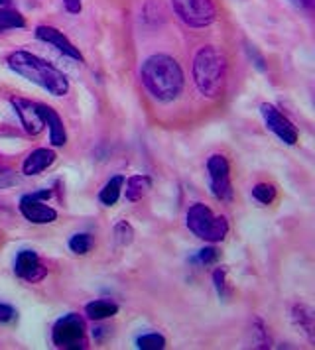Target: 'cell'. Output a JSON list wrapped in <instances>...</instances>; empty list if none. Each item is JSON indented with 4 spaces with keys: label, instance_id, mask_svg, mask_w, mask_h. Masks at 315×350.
<instances>
[{
    "label": "cell",
    "instance_id": "1",
    "mask_svg": "<svg viewBox=\"0 0 315 350\" xmlns=\"http://www.w3.org/2000/svg\"><path fill=\"white\" fill-rule=\"evenodd\" d=\"M142 83L146 89L162 103L175 100L184 89V71L170 55H152L148 57L140 71Z\"/></svg>",
    "mask_w": 315,
    "mask_h": 350
},
{
    "label": "cell",
    "instance_id": "2",
    "mask_svg": "<svg viewBox=\"0 0 315 350\" xmlns=\"http://www.w3.org/2000/svg\"><path fill=\"white\" fill-rule=\"evenodd\" d=\"M8 67L20 77L40 85L42 89H46L47 93H51L53 96L67 95V91H69V81L62 71L30 51H14L8 57Z\"/></svg>",
    "mask_w": 315,
    "mask_h": 350
},
{
    "label": "cell",
    "instance_id": "3",
    "mask_svg": "<svg viewBox=\"0 0 315 350\" xmlns=\"http://www.w3.org/2000/svg\"><path fill=\"white\" fill-rule=\"evenodd\" d=\"M193 79L205 96H219L227 81V59L219 49L205 46L193 62Z\"/></svg>",
    "mask_w": 315,
    "mask_h": 350
},
{
    "label": "cell",
    "instance_id": "4",
    "mask_svg": "<svg viewBox=\"0 0 315 350\" xmlns=\"http://www.w3.org/2000/svg\"><path fill=\"white\" fill-rule=\"evenodd\" d=\"M188 226L197 239L207 240V242H220L229 232L227 219L213 215L211 208L201 203L193 205L188 211Z\"/></svg>",
    "mask_w": 315,
    "mask_h": 350
},
{
    "label": "cell",
    "instance_id": "5",
    "mask_svg": "<svg viewBox=\"0 0 315 350\" xmlns=\"http://www.w3.org/2000/svg\"><path fill=\"white\" fill-rule=\"evenodd\" d=\"M51 338H53V345L58 349H85L87 347V334H85L83 319L75 313L62 317L53 325Z\"/></svg>",
    "mask_w": 315,
    "mask_h": 350
},
{
    "label": "cell",
    "instance_id": "6",
    "mask_svg": "<svg viewBox=\"0 0 315 350\" xmlns=\"http://www.w3.org/2000/svg\"><path fill=\"white\" fill-rule=\"evenodd\" d=\"M172 2L175 14L191 28H205L217 16L213 0H172Z\"/></svg>",
    "mask_w": 315,
    "mask_h": 350
},
{
    "label": "cell",
    "instance_id": "7",
    "mask_svg": "<svg viewBox=\"0 0 315 350\" xmlns=\"http://www.w3.org/2000/svg\"><path fill=\"white\" fill-rule=\"evenodd\" d=\"M207 172L211 179V191L219 201H233V187H231V170L229 161L220 154L211 156L207 161Z\"/></svg>",
    "mask_w": 315,
    "mask_h": 350
},
{
    "label": "cell",
    "instance_id": "8",
    "mask_svg": "<svg viewBox=\"0 0 315 350\" xmlns=\"http://www.w3.org/2000/svg\"><path fill=\"white\" fill-rule=\"evenodd\" d=\"M260 112H262V116H264L266 126L270 128L284 144H290V146H292V144L298 142V128L294 126V124L284 116L282 112H278L276 107L264 103V105L260 107Z\"/></svg>",
    "mask_w": 315,
    "mask_h": 350
},
{
    "label": "cell",
    "instance_id": "9",
    "mask_svg": "<svg viewBox=\"0 0 315 350\" xmlns=\"http://www.w3.org/2000/svg\"><path fill=\"white\" fill-rule=\"evenodd\" d=\"M10 103H12V107H14L16 114H18L24 130L28 134H32V136H38L44 130V126H46L42 114L38 111V105L32 103V100H26V98H20V96H12Z\"/></svg>",
    "mask_w": 315,
    "mask_h": 350
},
{
    "label": "cell",
    "instance_id": "10",
    "mask_svg": "<svg viewBox=\"0 0 315 350\" xmlns=\"http://www.w3.org/2000/svg\"><path fill=\"white\" fill-rule=\"evenodd\" d=\"M14 271L18 278H22L24 282L36 284L40 280L46 278V266L40 262V256L36 254L34 250H22L20 254L16 256Z\"/></svg>",
    "mask_w": 315,
    "mask_h": 350
},
{
    "label": "cell",
    "instance_id": "11",
    "mask_svg": "<svg viewBox=\"0 0 315 350\" xmlns=\"http://www.w3.org/2000/svg\"><path fill=\"white\" fill-rule=\"evenodd\" d=\"M20 211L24 215L26 221L34 224H47L53 223L58 219V213L51 207L44 205L40 199H36L34 195H24L20 199Z\"/></svg>",
    "mask_w": 315,
    "mask_h": 350
},
{
    "label": "cell",
    "instance_id": "12",
    "mask_svg": "<svg viewBox=\"0 0 315 350\" xmlns=\"http://www.w3.org/2000/svg\"><path fill=\"white\" fill-rule=\"evenodd\" d=\"M36 36H38L40 40L47 42L49 46H53L58 51H62L63 55H67V57H71V59H77V62H83L81 51H79V49L75 48L60 30H55V28H51V26H38V28H36Z\"/></svg>",
    "mask_w": 315,
    "mask_h": 350
},
{
    "label": "cell",
    "instance_id": "13",
    "mask_svg": "<svg viewBox=\"0 0 315 350\" xmlns=\"http://www.w3.org/2000/svg\"><path fill=\"white\" fill-rule=\"evenodd\" d=\"M38 111H40L42 118H44V124L49 126V140H51V144L53 146H63V144L67 142V132H65V126H63L60 114L53 109L46 107V105H38Z\"/></svg>",
    "mask_w": 315,
    "mask_h": 350
},
{
    "label": "cell",
    "instance_id": "14",
    "mask_svg": "<svg viewBox=\"0 0 315 350\" xmlns=\"http://www.w3.org/2000/svg\"><path fill=\"white\" fill-rule=\"evenodd\" d=\"M55 161V152L47 150V148H40L34 150L28 158L24 159V174L26 175H38L44 170H47L51 163Z\"/></svg>",
    "mask_w": 315,
    "mask_h": 350
},
{
    "label": "cell",
    "instance_id": "15",
    "mask_svg": "<svg viewBox=\"0 0 315 350\" xmlns=\"http://www.w3.org/2000/svg\"><path fill=\"white\" fill-rule=\"evenodd\" d=\"M152 189V179L148 175H132L126 181V199L130 203L140 201L142 197H146L148 191Z\"/></svg>",
    "mask_w": 315,
    "mask_h": 350
},
{
    "label": "cell",
    "instance_id": "16",
    "mask_svg": "<svg viewBox=\"0 0 315 350\" xmlns=\"http://www.w3.org/2000/svg\"><path fill=\"white\" fill-rule=\"evenodd\" d=\"M85 313H87V317L93 319V321H103V319L114 317L118 313V305L109 301V299H97V301L87 303Z\"/></svg>",
    "mask_w": 315,
    "mask_h": 350
},
{
    "label": "cell",
    "instance_id": "17",
    "mask_svg": "<svg viewBox=\"0 0 315 350\" xmlns=\"http://www.w3.org/2000/svg\"><path fill=\"white\" fill-rule=\"evenodd\" d=\"M123 185H125V177H123V175H114V177H110V181L105 185V187H103V191H101V195H99L101 203H103V205H107V207H112V205L118 201V197H121Z\"/></svg>",
    "mask_w": 315,
    "mask_h": 350
},
{
    "label": "cell",
    "instance_id": "18",
    "mask_svg": "<svg viewBox=\"0 0 315 350\" xmlns=\"http://www.w3.org/2000/svg\"><path fill=\"white\" fill-rule=\"evenodd\" d=\"M24 26H26V20L20 12L10 10V8H0V32L24 28Z\"/></svg>",
    "mask_w": 315,
    "mask_h": 350
},
{
    "label": "cell",
    "instance_id": "19",
    "mask_svg": "<svg viewBox=\"0 0 315 350\" xmlns=\"http://www.w3.org/2000/svg\"><path fill=\"white\" fill-rule=\"evenodd\" d=\"M69 248H71L73 254H87L93 248V237L87 234V232L75 234L73 239L69 240Z\"/></svg>",
    "mask_w": 315,
    "mask_h": 350
},
{
    "label": "cell",
    "instance_id": "20",
    "mask_svg": "<svg viewBox=\"0 0 315 350\" xmlns=\"http://www.w3.org/2000/svg\"><path fill=\"white\" fill-rule=\"evenodd\" d=\"M136 347L140 350H162L166 347V338L158 333L144 334V336H140L136 340Z\"/></svg>",
    "mask_w": 315,
    "mask_h": 350
},
{
    "label": "cell",
    "instance_id": "21",
    "mask_svg": "<svg viewBox=\"0 0 315 350\" xmlns=\"http://www.w3.org/2000/svg\"><path fill=\"white\" fill-rule=\"evenodd\" d=\"M252 197H254L258 203H262V205H270V203L276 199V189H274V185H270V183H258V185H254V189H252Z\"/></svg>",
    "mask_w": 315,
    "mask_h": 350
},
{
    "label": "cell",
    "instance_id": "22",
    "mask_svg": "<svg viewBox=\"0 0 315 350\" xmlns=\"http://www.w3.org/2000/svg\"><path fill=\"white\" fill-rule=\"evenodd\" d=\"M294 317L303 327V331L314 338V315H312V311L307 307L299 305V307H296V311H294Z\"/></svg>",
    "mask_w": 315,
    "mask_h": 350
},
{
    "label": "cell",
    "instance_id": "23",
    "mask_svg": "<svg viewBox=\"0 0 315 350\" xmlns=\"http://www.w3.org/2000/svg\"><path fill=\"white\" fill-rule=\"evenodd\" d=\"M114 239L116 242L121 244V246H126V244H130L132 239H134V230H132V226L128 223H118L114 226Z\"/></svg>",
    "mask_w": 315,
    "mask_h": 350
},
{
    "label": "cell",
    "instance_id": "24",
    "mask_svg": "<svg viewBox=\"0 0 315 350\" xmlns=\"http://www.w3.org/2000/svg\"><path fill=\"white\" fill-rule=\"evenodd\" d=\"M213 280H215V287L220 297H229V289H227V270L225 268H217L213 271Z\"/></svg>",
    "mask_w": 315,
    "mask_h": 350
},
{
    "label": "cell",
    "instance_id": "25",
    "mask_svg": "<svg viewBox=\"0 0 315 350\" xmlns=\"http://www.w3.org/2000/svg\"><path fill=\"white\" fill-rule=\"evenodd\" d=\"M18 319V313H16L14 307L10 305H4L0 303V325H6V323H14Z\"/></svg>",
    "mask_w": 315,
    "mask_h": 350
},
{
    "label": "cell",
    "instance_id": "26",
    "mask_svg": "<svg viewBox=\"0 0 315 350\" xmlns=\"http://www.w3.org/2000/svg\"><path fill=\"white\" fill-rule=\"evenodd\" d=\"M16 183V175L12 170L8 167H0V189H6V187H12Z\"/></svg>",
    "mask_w": 315,
    "mask_h": 350
},
{
    "label": "cell",
    "instance_id": "27",
    "mask_svg": "<svg viewBox=\"0 0 315 350\" xmlns=\"http://www.w3.org/2000/svg\"><path fill=\"white\" fill-rule=\"evenodd\" d=\"M217 258H219V254H217V250H215L213 246L203 248V250L199 252V260L203 262L205 266H211V264H215V262H217Z\"/></svg>",
    "mask_w": 315,
    "mask_h": 350
},
{
    "label": "cell",
    "instance_id": "28",
    "mask_svg": "<svg viewBox=\"0 0 315 350\" xmlns=\"http://www.w3.org/2000/svg\"><path fill=\"white\" fill-rule=\"evenodd\" d=\"M63 2H65V8L71 14H79L81 12V0H63Z\"/></svg>",
    "mask_w": 315,
    "mask_h": 350
},
{
    "label": "cell",
    "instance_id": "29",
    "mask_svg": "<svg viewBox=\"0 0 315 350\" xmlns=\"http://www.w3.org/2000/svg\"><path fill=\"white\" fill-rule=\"evenodd\" d=\"M294 6H298V8H303V10H310V8H314L315 0H290Z\"/></svg>",
    "mask_w": 315,
    "mask_h": 350
},
{
    "label": "cell",
    "instance_id": "30",
    "mask_svg": "<svg viewBox=\"0 0 315 350\" xmlns=\"http://www.w3.org/2000/svg\"><path fill=\"white\" fill-rule=\"evenodd\" d=\"M32 195H34L36 199H40V201H42V199H49V195H51V193H49V191H38V193H32Z\"/></svg>",
    "mask_w": 315,
    "mask_h": 350
}]
</instances>
